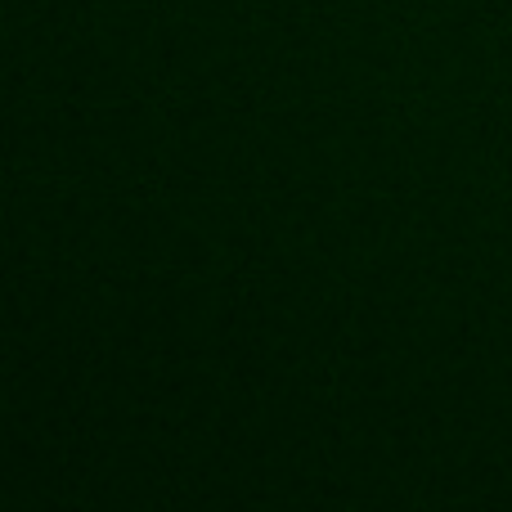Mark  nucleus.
Here are the masks:
<instances>
[]
</instances>
